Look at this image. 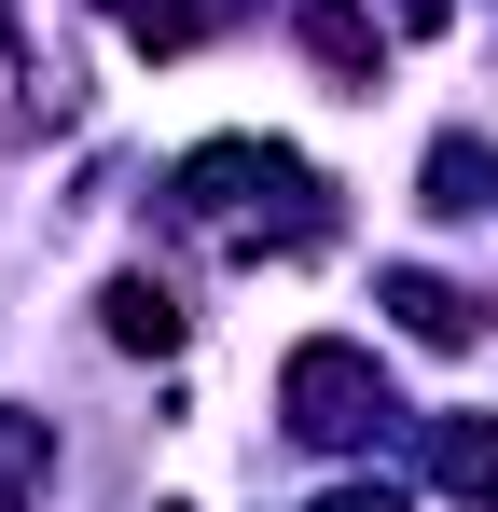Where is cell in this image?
<instances>
[{
  "label": "cell",
  "instance_id": "obj_10",
  "mask_svg": "<svg viewBox=\"0 0 498 512\" xmlns=\"http://www.w3.org/2000/svg\"><path fill=\"white\" fill-rule=\"evenodd\" d=\"M388 14H402V28H443V14H457V0H388Z\"/></svg>",
  "mask_w": 498,
  "mask_h": 512
},
{
  "label": "cell",
  "instance_id": "obj_6",
  "mask_svg": "<svg viewBox=\"0 0 498 512\" xmlns=\"http://www.w3.org/2000/svg\"><path fill=\"white\" fill-rule=\"evenodd\" d=\"M111 346H153V360L180 346V305H166L153 277H111Z\"/></svg>",
  "mask_w": 498,
  "mask_h": 512
},
{
  "label": "cell",
  "instance_id": "obj_11",
  "mask_svg": "<svg viewBox=\"0 0 498 512\" xmlns=\"http://www.w3.org/2000/svg\"><path fill=\"white\" fill-rule=\"evenodd\" d=\"M0 14H14V0H0Z\"/></svg>",
  "mask_w": 498,
  "mask_h": 512
},
{
  "label": "cell",
  "instance_id": "obj_8",
  "mask_svg": "<svg viewBox=\"0 0 498 512\" xmlns=\"http://www.w3.org/2000/svg\"><path fill=\"white\" fill-rule=\"evenodd\" d=\"M485 153H471V139H443V153H429V208H485Z\"/></svg>",
  "mask_w": 498,
  "mask_h": 512
},
{
  "label": "cell",
  "instance_id": "obj_3",
  "mask_svg": "<svg viewBox=\"0 0 498 512\" xmlns=\"http://www.w3.org/2000/svg\"><path fill=\"white\" fill-rule=\"evenodd\" d=\"M305 56L346 70V84H374V70H388V42H374V14H360V0H305Z\"/></svg>",
  "mask_w": 498,
  "mask_h": 512
},
{
  "label": "cell",
  "instance_id": "obj_1",
  "mask_svg": "<svg viewBox=\"0 0 498 512\" xmlns=\"http://www.w3.org/2000/svg\"><path fill=\"white\" fill-rule=\"evenodd\" d=\"M180 208L222 222L236 250H305V236H319V180L291 167V153H263V139H208V153H180Z\"/></svg>",
  "mask_w": 498,
  "mask_h": 512
},
{
  "label": "cell",
  "instance_id": "obj_9",
  "mask_svg": "<svg viewBox=\"0 0 498 512\" xmlns=\"http://www.w3.org/2000/svg\"><path fill=\"white\" fill-rule=\"evenodd\" d=\"M319 512H415V499H402V485H332Z\"/></svg>",
  "mask_w": 498,
  "mask_h": 512
},
{
  "label": "cell",
  "instance_id": "obj_7",
  "mask_svg": "<svg viewBox=\"0 0 498 512\" xmlns=\"http://www.w3.org/2000/svg\"><path fill=\"white\" fill-rule=\"evenodd\" d=\"M42 457H56L42 416H14V402H0V499H28V485H42Z\"/></svg>",
  "mask_w": 498,
  "mask_h": 512
},
{
  "label": "cell",
  "instance_id": "obj_5",
  "mask_svg": "<svg viewBox=\"0 0 498 512\" xmlns=\"http://www.w3.org/2000/svg\"><path fill=\"white\" fill-rule=\"evenodd\" d=\"M429 471H443L457 499H485V512H498V416H457L443 443H429Z\"/></svg>",
  "mask_w": 498,
  "mask_h": 512
},
{
  "label": "cell",
  "instance_id": "obj_4",
  "mask_svg": "<svg viewBox=\"0 0 498 512\" xmlns=\"http://www.w3.org/2000/svg\"><path fill=\"white\" fill-rule=\"evenodd\" d=\"M388 319L415 346H471V291H443V277H388Z\"/></svg>",
  "mask_w": 498,
  "mask_h": 512
},
{
  "label": "cell",
  "instance_id": "obj_2",
  "mask_svg": "<svg viewBox=\"0 0 498 512\" xmlns=\"http://www.w3.org/2000/svg\"><path fill=\"white\" fill-rule=\"evenodd\" d=\"M277 402H291V429H305V443H360V429L388 416V374H374L360 346H291Z\"/></svg>",
  "mask_w": 498,
  "mask_h": 512
}]
</instances>
